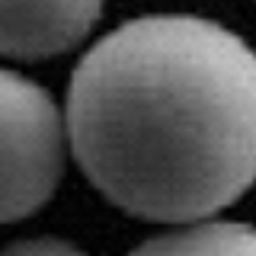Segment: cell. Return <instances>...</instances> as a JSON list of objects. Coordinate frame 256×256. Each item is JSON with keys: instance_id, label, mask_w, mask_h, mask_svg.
<instances>
[{"instance_id": "1", "label": "cell", "mask_w": 256, "mask_h": 256, "mask_svg": "<svg viewBox=\"0 0 256 256\" xmlns=\"http://www.w3.org/2000/svg\"><path fill=\"white\" fill-rule=\"evenodd\" d=\"M80 170L132 218L196 224L256 182V52L202 16H138L68 86Z\"/></svg>"}, {"instance_id": "2", "label": "cell", "mask_w": 256, "mask_h": 256, "mask_svg": "<svg viewBox=\"0 0 256 256\" xmlns=\"http://www.w3.org/2000/svg\"><path fill=\"white\" fill-rule=\"evenodd\" d=\"M4 122V221L36 214L54 196L70 144L68 116L36 80L4 70L0 77Z\"/></svg>"}, {"instance_id": "3", "label": "cell", "mask_w": 256, "mask_h": 256, "mask_svg": "<svg viewBox=\"0 0 256 256\" xmlns=\"http://www.w3.org/2000/svg\"><path fill=\"white\" fill-rule=\"evenodd\" d=\"M102 0H0V48L10 61H45L93 32Z\"/></svg>"}, {"instance_id": "4", "label": "cell", "mask_w": 256, "mask_h": 256, "mask_svg": "<svg viewBox=\"0 0 256 256\" xmlns=\"http://www.w3.org/2000/svg\"><path fill=\"white\" fill-rule=\"evenodd\" d=\"M132 256H256V228L240 221H196L144 240Z\"/></svg>"}, {"instance_id": "5", "label": "cell", "mask_w": 256, "mask_h": 256, "mask_svg": "<svg viewBox=\"0 0 256 256\" xmlns=\"http://www.w3.org/2000/svg\"><path fill=\"white\" fill-rule=\"evenodd\" d=\"M4 256H86V253L61 237H29V240L10 244Z\"/></svg>"}]
</instances>
